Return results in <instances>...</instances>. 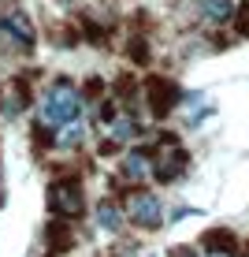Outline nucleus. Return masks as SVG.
<instances>
[{"label": "nucleus", "instance_id": "1", "mask_svg": "<svg viewBox=\"0 0 249 257\" xmlns=\"http://www.w3.org/2000/svg\"><path fill=\"white\" fill-rule=\"evenodd\" d=\"M78 112H82V93H78L67 78H56V82L49 86L45 101H41V123H45V127H64Z\"/></svg>", "mask_w": 249, "mask_h": 257}, {"label": "nucleus", "instance_id": "15", "mask_svg": "<svg viewBox=\"0 0 249 257\" xmlns=\"http://www.w3.org/2000/svg\"><path fill=\"white\" fill-rule=\"evenodd\" d=\"M130 56H134L138 64H145V60H149V49H145V41H141V38L130 41Z\"/></svg>", "mask_w": 249, "mask_h": 257}, {"label": "nucleus", "instance_id": "10", "mask_svg": "<svg viewBox=\"0 0 249 257\" xmlns=\"http://www.w3.org/2000/svg\"><path fill=\"white\" fill-rule=\"evenodd\" d=\"M97 224H101L104 231H119V227H123L119 205H115V201H101V205H97Z\"/></svg>", "mask_w": 249, "mask_h": 257}, {"label": "nucleus", "instance_id": "9", "mask_svg": "<svg viewBox=\"0 0 249 257\" xmlns=\"http://www.w3.org/2000/svg\"><path fill=\"white\" fill-rule=\"evenodd\" d=\"M201 15L208 23H227L234 19V4L230 0H201Z\"/></svg>", "mask_w": 249, "mask_h": 257}, {"label": "nucleus", "instance_id": "5", "mask_svg": "<svg viewBox=\"0 0 249 257\" xmlns=\"http://www.w3.org/2000/svg\"><path fill=\"white\" fill-rule=\"evenodd\" d=\"M130 220H134L138 227H145V231L160 227V201L153 194H134V198H130Z\"/></svg>", "mask_w": 249, "mask_h": 257}, {"label": "nucleus", "instance_id": "11", "mask_svg": "<svg viewBox=\"0 0 249 257\" xmlns=\"http://www.w3.org/2000/svg\"><path fill=\"white\" fill-rule=\"evenodd\" d=\"M26 101H30V93H26L23 82H8V97H4V112L8 116H19L26 108Z\"/></svg>", "mask_w": 249, "mask_h": 257}, {"label": "nucleus", "instance_id": "19", "mask_svg": "<svg viewBox=\"0 0 249 257\" xmlns=\"http://www.w3.org/2000/svg\"><path fill=\"white\" fill-rule=\"evenodd\" d=\"M208 257H227V253H208Z\"/></svg>", "mask_w": 249, "mask_h": 257}, {"label": "nucleus", "instance_id": "13", "mask_svg": "<svg viewBox=\"0 0 249 257\" xmlns=\"http://www.w3.org/2000/svg\"><path fill=\"white\" fill-rule=\"evenodd\" d=\"M108 135H112L115 146H119V142H127V138L138 135V123L130 119V116H112V119H108Z\"/></svg>", "mask_w": 249, "mask_h": 257}, {"label": "nucleus", "instance_id": "7", "mask_svg": "<svg viewBox=\"0 0 249 257\" xmlns=\"http://www.w3.org/2000/svg\"><path fill=\"white\" fill-rule=\"evenodd\" d=\"M201 246L208 253H234L238 250V238H234V231H227V227H212V231H204V238H201Z\"/></svg>", "mask_w": 249, "mask_h": 257}, {"label": "nucleus", "instance_id": "12", "mask_svg": "<svg viewBox=\"0 0 249 257\" xmlns=\"http://www.w3.org/2000/svg\"><path fill=\"white\" fill-rule=\"evenodd\" d=\"M145 175H149V157H145V153H130L127 161H123V179L141 183Z\"/></svg>", "mask_w": 249, "mask_h": 257}, {"label": "nucleus", "instance_id": "6", "mask_svg": "<svg viewBox=\"0 0 249 257\" xmlns=\"http://www.w3.org/2000/svg\"><path fill=\"white\" fill-rule=\"evenodd\" d=\"M182 168H186V153L171 142V153H164V157H160V164H156V179L160 183H171V179H179V175H182Z\"/></svg>", "mask_w": 249, "mask_h": 257}, {"label": "nucleus", "instance_id": "18", "mask_svg": "<svg viewBox=\"0 0 249 257\" xmlns=\"http://www.w3.org/2000/svg\"><path fill=\"white\" fill-rule=\"evenodd\" d=\"M0 201H4V183H0Z\"/></svg>", "mask_w": 249, "mask_h": 257}, {"label": "nucleus", "instance_id": "8", "mask_svg": "<svg viewBox=\"0 0 249 257\" xmlns=\"http://www.w3.org/2000/svg\"><path fill=\"white\" fill-rule=\"evenodd\" d=\"M45 238H49V253H52V257H60V253H67V250H71V242H75V231H71V224H64V216H60L56 224H49Z\"/></svg>", "mask_w": 249, "mask_h": 257}, {"label": "nucleus", "instance_id": "17", "mask_svg": "<svg viewBox=\"0 0 249 257\" xmlns=\"http://www.w3.org/2000/svg\"><path fill=\"white\" fill-rule=\"evenodd\" d=\"M171 257H197L193 250H186V246H179V250H171Z\"/></svg>", "mask_w": 249, "mask_h": 257}, {"label": "nucleus", "instance_id": "16", "mask_svg": "<svg viewBox=\"0 0 249 257\" xmlns=\"http://www.w3.org/2000/svg\"><path fill=\"white\" fill-rule=\"evenodd\" d=\"M238 34L249 38V8H238Z\"/></svg>", "mask_w": 249, "mask_h": 257}, {"label": "nucleus", "instance_id": "2", "mask_svg": "<svg viewBox=\"0 0 249 257\" xmlns=\"http://www.w3.org/2000/svg\"><path fill=\"white\" fill-rule=\"evenodd\" d=\"M82 183L78 179H56L49 187V209L56 212V216H64V220H71V216H78L82 212Z\"/></svg>", "mask_w": 249, "mask_h": 257}, {"label": "nucleus", "instance_id": "4", "mask_svg": "<svg viewBox=\"0 0 249 257\" xmlns=\"http://www.w3.org/2000/svg\"><path fill=\"white\" fill-rule=\"evenodd\" d=\"M0 30L12 38V45H19V49H34V23H30V15H26V12H12V15H4V19H0Z\"/></svg>", "mask_w": 249, "mask_h": 257}, {"label": "nucleus", "instance_id": "3", "mask_svg": "<svg viewBox=\"0 0 249 257\" xmlns=\"http://www.w3.org/2000/svg\"><path fill=\"white\" fill-rule=\"evenodd\" d=\"M145 97H149V108H153V116H167V112L179 104V86L167 82V78L153 75L145 82Z\"/></svg>", "mask_w": 249, "mask_h": 257}, {"label": "nucleus", "instance_id": "14", "mask_svg": "<svg viewBox=\"0 0 249 257\" xmlns=\"http://www.w3.org/2000/svg\"><path fill=\"white\" fill-rule=\"evenodd\" d=\"M82 138H86V131H82V127H67L60 142H64V146H82Z\"/></svg>", "mask_w": 249, "mask_h": 257}]
</instances>
